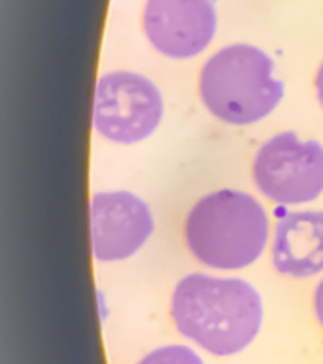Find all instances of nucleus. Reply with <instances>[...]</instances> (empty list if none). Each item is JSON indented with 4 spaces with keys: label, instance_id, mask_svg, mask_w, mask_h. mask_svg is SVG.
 I'll return each instance as SVG.
<instances>
[{
    "label": "nucleus",
    "instance_id": "20e7f679",
    "mask_svg": "<svg viewBox=\"0 0 323 364\" xmlns=\"http://www.w3.org/2000/svg\"><path fill=\"white\" fill-rule=\"evenodd\" d=\"M253 185L280 206H305L323 195V144L285 131L259 147L252 164Z\"/></svg>",
    "mask_w": 323,
    "mask_h": 364
},
{
    "label": "nucleus",
    "instance_id": "1a4fd4ad",
    "mask_svg": "<svg viewBox=\"0 0 323 364\" xmlns=\"http://www.w3.org/2000/svg\"><path fill=\"white\" fill-rule=\"evenodd\" d=\"M137 364H204L201 355L193 351L187 346L180 343H172V346H164V348L154 349L144 359L138 360Z\"/></svg>",
    "mask_w": 323,
    "mask_h": 364
},
{
    "label": "nucleus",
    "instance_id": "39448f33",
    "mask_svg": "<svg viewBox=\"0 0 323 364\" xmlns=\"http://www.w3.org/2000/svg\"><path fill=\"white\" fill-rule=\"evenodd\" d=\"M164 115L159 87L149 77L129 70L106 72L95 87L93 127L100 136L120 146L152 138Z\"/></svg>",
    "mask_w": 323,
    "mask_h": 364
},
{
    "label": "nucleus",
    "instance_id": "423d86ee",
    "mask_svg": "<svg viewBox=\"0 0 323 364\" xmlns=\"http://www.w3.org/2000/svg\"><path fill=\"white\" fill-rule=\"evenodd\" d=\"M154 213L131 191H100L89 202L91 251L99 262L127 261L148 244Z\"/></svg>",
    "mask_w": 323,
    "mask_h": 364
},
{
    "label": "nucleus",
    "instance_id": "6e6552de",
    "mask_svg": "<svg viewBox=\"0 0 323 364\" xmlns=\"http://www.w3.org/2000/svg\"><path fill=\"white\" fill-rule=\"evenodd\" d=\"M274 270L285 277H312L323 272V212L297 210L276 223L270 247Z\"/></svg>",
    "mask_w": 323,
    "mask_h": 364
},
{
    "label": "nucleus",
    "instance_id": "9b49d317",
    "mask_svg": "<svg viewBox=\"0 0 323 364\" xmlns=\"http://www.w3.org/2000/svg\"><path fill=\"white\" fill-rule=\"evenodd\" d=\"M314 89H316L318 102L322 104V108H323V63L319 65L318 72H316V77H314Z\"/></svg>",
    "mask_w": 323,
    "mask_h": 364
},
{
    "label": "nucleus",
    "instance_id": "f257e3e1",
    "mask_svg": "<svg viewBox=\"0 0 323 364\" xmlns=\"http://www.w3.org/2000/svg\"><path fill=\"white\" fill-rule=\"evenodd\" d=\"M170 317L181 336L216 357L244 351L263 325V300L240 277L189 274L176 283Z\"/></svg>",
    "mask_w": 323,
    "mask_h": 364
},
{
    "label": "nucleus",
    "instance_id": "7ed1b4c3",
    "mask_svg": "<svg viewBox=\"0 0 323 364\" xmlns=\"http://www.w3.org/2000/svg\"><path fill=\"white\" fill-rule=\"evenodd\" d=\"M285 85L274 74V60L252 44L216 51L198 74V97L212 117L231 127H250L278 108Z\"/></svg>",
    "mask_w": 323,
    "mask_h": 364
},
{
    "label": "nucleus",
    "instance_id": "f03ea898",
    "mask_svg": "<svg viewBox=\"0 0 323 364\" xmlns=\"http://www.w3.org/2000/svg\"><path fill=\"white\" fill-rule=\"evenodd\" d=\"M269 236L265 206L238 189H219L201 196L184 223V238L193 259L221 272L252 267L267 250Z\"/></svg>",
    "mask_w": 323,
    "mask_h": 364
},
{
    "label": "nucleus",
    "instance_id": "9d476101",
    "mask_svg": "<svg viewBox=\"0 0 323 364\" xmlns=\"http://www.w3.org/2000/svg\"><path fill=\"white\" fill-rule=\"evenodd\" d=\"M314 314H316V321L323 328V279L314 289Z\"/></svg>",
    "mask_w": 323,
    "mask_h": 364
},
{
    "label": "nucleus",
    "instance_id": "0eeeda50",
    "mask_svg": "<svg viewBox=\"0 0 323 364\" xmlns=\"http://www.w3.org/2000/svg\"><path fill=\"white\" fill-rule=\"evenodd\" d=\"M142 28L166 59H195L214 42L218 11L212 0H146Z\"/></svg>",
    "mask_w": 323,
    "mask_h": 364
}]
</instances>
